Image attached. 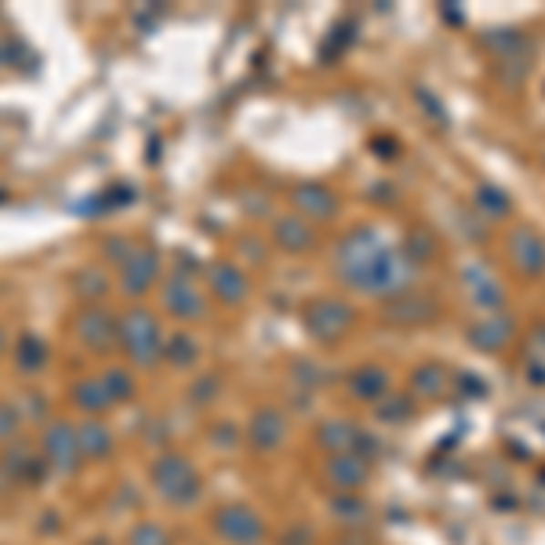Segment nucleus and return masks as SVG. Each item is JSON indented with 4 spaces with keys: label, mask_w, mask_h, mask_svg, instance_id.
Returning a JSON list of instances; mask_svg holds the SVG:
<instances>
[{
    "label": "nucleus",
    "mask_w": 545,
    "mask_h": 545,
    "mask_svg": "<svg viewBox=\"0 0 545 545\" xmlns=\"http://www.w3.org/2000/svg\"><path fill=\"white\" fill-rule=\"evenodd\" d=\"M157 488L171 499V502H193L197 499V491H201V480H197V473H193V466L186 462V458H164V462H157Z\"/></svg>",
    "instance_id": "f257e3e1"
},
{
    "label": "nucleus",
    "mask_w": 545,
    "mask_h": 545,
    "mask_svg": "<svg viewBox=\"0 0 545 545\" xmlns=\"http://www.w3.org/2000/svg\"><path fill=\"white\" fill-rule=\"evenodd\" d=\"M44 451H47V462L55 469H73L77 458H80V440L69 426H51L47 440H44Z\"/></svg>",
    "instance_id": "f03ea898"
},
{
    "label": "nucleus",
    "mask_w": 545,
    "mask_h": 545,
    "mask_svg": "<svg viewBox=\"0 0 545 545\" xmlns=\"http://www.w3.org/2000/svg\"><path fill=\"white\" fill-rule=\"evenodd\" d=\"M219 531H222L226 539H233V542H255V539L262 535V524H259V517H255L252 509L233 506V509L219 513Z\"/></svg>",
    "instance_id": "7ed1b4c3"
},
{
    "label": "nucleus",
    "mask_w": 545,
    "mask_h": 545,
    "mask_svg": "<svg viewBox=\"0 0 545 545\" xmlns=\"http://www.w3.org/2000/svg\"><path fill=\"white\" fill-rule=\"evenodd\" d=\"M77 440H80V451H87V455H106V451L113 447V444H109V433H106L102 426H87V429H80Z\"/></svg>",
    "instance_id": "20e7f679"
},
{
    "label": "nucleus",
    "mask_w": 545,
    "mask_h": 545,
    "mask_svg": "<svg viewBox=\"0 0 545 545\" xmlns=\"http://www.w3.org/2000/svg\"><path fill=\"white\" fill-rule=\"evenodd\" d=\"M131 545H168V535H164V528H157V524H142V528H135Z\"/></svg>",
    "instance_id": "39448f33"
}]
</instances>
